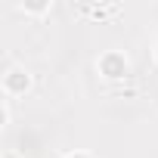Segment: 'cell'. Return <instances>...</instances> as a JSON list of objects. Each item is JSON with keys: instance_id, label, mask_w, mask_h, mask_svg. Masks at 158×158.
Listing matches in <instances>:
<instances>
[{"instance_id": "5", "label": "cell", "mask_w": 158, "mask_h": 158, "mask_svg": "<svg viewBox=\"0 0 158 158\" xmlns=\"http://www.w3.org/2000/svg\"><path fill=\"white\" fill-rule=\"evenodd\" d=\"M10 115H13L10 112V99H3V106H0V124H3V127L10 124Z\"/></svg>"}, {"instance_id": "8", "label": "cell", "mask_w": 158, "mask_h": 158, "mask_svg": "<svg viewBox=\"0 0 158 158\" xmlns=\"http://www.w3.org/2000/svg\"><path fill=\"white\" fill-rule=\"evenodd\" d=\"M155 62H158V44H155Z\"/></svg>"}, {"instance_id": "3", "label": "cell", "mask_w": 158, "mask_h": 158, "mask_svg": "<svg viewBox=\"0 0 158 158\" xmlns=\"http://www.w3.org/2000/svg\"><path fill=\"white\" fill-rule=\"evenodd\" d=\"M81 10V16H93V19H106V16H112V13H118V6H90V3H84V6H77Z\"/></svg>"}, {"instance_id": "6", "label": "cell", "mask_w": 158, "mask_h": 158, "mask_svg": "<svg viewBox=\"0 0 158 158\" xmlns=\"http://www.w3.org/2000/svg\"><path fill=\"white\" fill-rule=\"evenodd\" d=\"M65 158H93L90 152H71V155H65Z\"/></svg>"}, {"instance_id": "2", "label": "cell", "mask_w": 158, "mask_h": 158, "mask_svg": "<svg viewBox=\"0 0 158 158\" xmlns=\"http://www.w3.org/2000/svg\"><path fill=\"white\" fill-rule=\"evenodd\" d=\"M31 84H34V77H31V71L22 68V65H10V68L3 71V96H6V99L25 96V93L31 90Z\"/></svg>"}, {"instance_id": "1", "label": "cell", "mask_w": 158, "mask_h": 158, "mask_svg": "<svg viewBox=\"0 0 158 158\" xmlns=\"http://www.w3.org/2000/svg\"><path fill=\"white\" fill-rule=\"evenodd\" d=\"M96 68L106 81H127L130 74V59L121 53V50H106L99 59H96Z\"/></svg>"}, {"instance_id": "4", "label": "cell", "mask_w": 158, "mask_h": 158, "mask_svg": "<svg viewBox=\"0 0 158 158\" xmlns=\"http://www.w3.org/2000/svg\"><path fill=\"white\" fill-rule=\"evenodd\" d=\"M50 0H40V3H22V13H28V16H44V13H50Z\"/></svg>"}, {"instance_id": "7", "label": "cell", "mask_w": 158, "mask_h": 158, "mask_svg": "<svg viewBox=\"0 0 158 158\" xmlns=\"http://www.w3.org/2000/svg\"><path fill=\"white\" fill-rule=\"evenodd\" d=\"M3 158H16V155H13V152H6V155H3Z\"/></svg>"}]
</instances>
